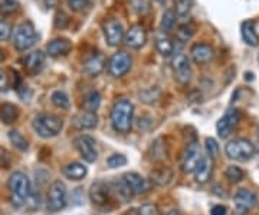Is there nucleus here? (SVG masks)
<instances>
[{
    "label": "nucleus",
    "mask_w": 259,
    "mask_h": 215,
    "mask_svg": "<svg viewBox=\"0 0 259 215\" xmlns=\"http://www.w3.org/2000/svg\"><path fill=\"white\" fill-rule=\"evenodd\" d=\"M134 104L127 98L117 100L111 109V124L114 130L121 134H127L133 127Z\"/></svg>",
    "instance_id": "f257e3e1"
},
{
    "label": "nucleus",
    "mask_w": 259,
    "mask_h": 215,
    "mask_svg": "<svg viewBox=\"0 0 259 215\" xmlns=\"http://www.w3.org/2000/svg\"><path fill=\"white\" fill-rule=\"evenodd\" d=\"M8 188H9L10 202L15 208H20L25 205V202L28 201V198L32 194V188H30V181L26 176V173L16 170L9 176L8 181Z\"/></svg>",
    "instance_id": "f03ea898"
},
{
    "label": "nucleus",
    "mask_w": 259,
    "mask_h": 215,
    "mask_svg": "<svg viewBox=\"0 0 259 215\" xmlns=\"http://www.w3.org/2000/svg\"><path fill=\"white\" fill-rule=\"evenodd\" d=\"M32 126H33V130L36 131L39 137L49 139V137H55L62 131L64 123H62V119L55 116V114L44 113V114H39L33 119Z\"/></svg>",
    "instance_id": "7ed1b4c3"
},
{
    "label": "nucleus",
    "mask_w": 259,
    "mask_h": 215,
    "mask_svg": "<svg viewBox=\"0 0 259 215\" xmlns=\"http://www.w3.org/2000/svg\"><path fill=\"white\" fill-rule=\"evenodd\" d=\"M12 41H13V45L18 51H29L30 48L36 44L37 35L35 26L32 22H22L20 25H18L13 33H12Z\"/></svg>",
    "instance_id": "20e7f679"
},
{
    "label": "nucleus",
    "mask_w": 259,
    "mask_h": 215,
    "mask_svg": "<svg viewBox=\"0 0 259 215\" xmlns=\"http://www.w3.org/2000/svg\"><path fill=\"white\" fill-rule=\"evenodd\" d=\"M255 152H256L255 146L248 139H242V137L232 139L225 146L226 156L236 162H248L255 155Z\"/></svg>",
    "instance_id": "39448f33"
},
{
    "label": "nucleus",
    "mask_w": 259,
    "mask_h": 215,
    "mask_svg": "<svg viewBox=\"0 0 259 215\" xmlns=\"http://www.w3.org/2000/svg\"><path fill=\"white\" fill-rule=\"evenodd\" d=\"M66 198H68V189L62 181H55L48 191L47 206L51 212H58L64 209L66 205Z\"/></svg>",
    "instance_id": "423d86ee"
},
{
    "label": "nucleus",
    "mask_w": 259,
    "mask_h": 215,
    "mask_svg": "<svg viewBox=\"0 0 259 215\" xmlns=\"http://www.w3.org/2000/svg\"><path fill=\"white\" fill-rule=\"evenodd\" d=\"M133 65V58L128 52L125 51H118L110 58L107 68L108 73L114 78H120L122 75H125L130 71V68Z\"/></svg>",
    "instance_id": "0eeeda50"
},
{
    "label": "nucleus",
    "mask_w": 259,
    "mask_h": 215,
    "mask_svg": "<svg viewBox=\"0 0 259 215\" xmlns=\"http://www.w3.org/2000/svg\"><path fill=\"white\" fill-rule=\"evenodd\" d=\"M171 66H173V73H175V78L180 84L187 85L192 81V66H190V61L186 54L177 52L176 55L171 59Z\"/></svg>",
    "instance_id": "6e6552de"
},
{
    "label": "nucleus",
    "mask_w": 259,
    "mask_h": 215,
    "mask_svg": "<svg viewBox=\"0 0 259 215\" xmlns=\"http://www.w3.org/2000/svg\"><path fill=\"white\" fill-rule=\"evenodd\" d=\"M241 122V113L236 109H229L228 112L223 114L219 119V122L216 124V131L219 134L221 139H226L229 137L235 129L238 127V124Z\"/></svg>",
    "instance_id": "1a4fd4ad"
},
{
    "label": "nucleus",
    "mask_w": 259,
    "mask_h": 215,
    "mask_svg": "<svg viewBox=\"0 0 259 215\" xmlns=\"http://www.w3.org/2000/svg\"><path fill=\"white\" fill-rule=\"evenodd\" d=\"M75 149L78 150V153L83 158L85 162L94 163L98 159V152H97V143L94 140V137L88 134H81L74 139Z\"/></svg>",
    "instance_id": "9d476101"
},
{
    "label": "nucleus",
    "mask_w": 259,
    "mask_h": 215,
    "mask_svg": "<svg viewBox=\"0 0 259 215\" xmlns=\"http://www.w3.org/2000/svg\"><path fill=\"white\" fill-rule=\"evenodd\" d=\"M102 30H104V37L105 41L110 47H118L121 42L124 41V28L117 19H108L104 22L102 25Z\"/></svg>",
    "instance_id": "9b49d317"
},
{
    "label": "nucleus",
    "mask_w": 259,
    "mask_h": 215,
    "mask_svg": "<svg viewBox=\"0 0 259 215\" xmlns=\"http://www.w3.org/2000/svg\"><path fill=\"white\" fill-rule=\"evenodd\" d=\"M235 211L239 215L249 214L256 205V195L249 189H239L233 197Z\"/></svg>",
    "instance_id": "f8f14e48"
},
{
    "label": "nucleus",
    "mask_w": 259,
    "mask_h": 215,
    "mask_svg": "<svg viewBox=\"0 0 259 215\" xmlns=\"http://www.w3.org/2000/svg\"><path fill=\"white\" fill-rule=\"evenodd\" d=\"M200 148L197 143H189L186 146L185 152L182 155V160H180V166L183 173H192L194 172V169L197 166L199 160H200Z\"/></svg>",
    "instance_id": "ddd939ff"
},
{
    "label": "nucleus",
    "mask_w": 259,
    "mask_h": 215,
    "mask_svg": "<svg viewBox=\"0 0 259 215\" xmlns=\"http://www.w3.org/2000/svg\"><path fill=\"white\" fill-rule=\"evenodd\" d=\"M122 184L128 188V191L133 195H141L146 194L150 189V184L146 178H143L137 172H127L122 175Z\"/></svg>",
    "instance_id": "4468645a"
},
{
    "label": "nucleus",
    "mask_w": 259,
    "mask_h": 215,
    "mask_svg": "<svg viewBox=\"0 0 259 215\" xmlns=\"http://www.w3.org/2000/svg\"><path fill=\"white\" fill-rule=\"evenodd\" d=\"M111 192L112 189L110 185H107L105 182L98 181V182H94L90 189V199L94 205L97 206H105L107 204H110V199H111Z\"/></svg>",
    "instance_id": "2eb2a0df"
},
{
    "label": "nucleus",
    "mask_w": 259,
    "mask_h": 215,
    "mask_svg": "<svg viewBox=\"0 0 259 215\" xmlns=\"http://www.w3.org/2000/svg\"><path fill=\"white\" fill-rule=\"evenodd\" d=\"M124 42H125L127 47L134 48V49H139V48L144 47V44L147 42V32H146L144 26H141V25H133L125 32Z\"/></svg>",
    "instance_id": "dca6fc26"
},
{
    "label": "nucleus",
    "mask_w": 259,
    "mask_h": 215,
    "mask_svg": "<svg viewBox=\"0 0 259 215\" xmlns=\"http://www.w3.org/2000/svg\"><path fill=\"white\" fill-rule=\"evenodd\" d=\"M190 55L192 59L194 61V64L197 65H204L209 64L214 58V49H213L209 44H194L192 49H190Z\"/></svg>",
    "instance_id": "f3484780"
},
{
    "label": "nucleus",
    "mask_w": 259,
    "mask_h": 215,
    "mask_svg": "<svg viewBox=\"0 0 259 215\" xmlns=\"http://www.w3.org/2000/svg\"><path fill=\"white\" fill-rule=\"evenodd\" d=\"M72 124L76 130H91V129H95L98 124V116L97 113L85 110L75 116Z\"/></svg>",
    "instance_id": "a211bd4d"
},
{
    "label": "nucleus",
    "mask_w": 259,
    "mask_h": 215,
    "mask_svg": "<svg viewBox=\"0 0 259 215\" xmlns=\"http://www.w3.org/2000/svg\"><path fill=\"white\" fill-rule=\"evenodd\" d=\"M213 170V160L209 156H202L197 166L194 169V179L197 184H206L210 176H212Z\"/></svg>",
    "instance_id": "6ab92c4d"
},
{
    "label": "nucleus",
    "mask_w": 259,
    "mask_h": 215,
    "mask_svg": "<svg viewBox=\"0 0 259 215\" xmlns=\"http://www.w3.org/2000/svg\"><path fill=\"white\" fill-rule=\"evenodd\" d=\"M71 49H72V44L69 39L56 38V39H52L47 45V54L52 58H56V56L66 55Z\"/></svg>",
    "instance_id": "aec40b11"
},
{
    "label": "nucleus",
    "mask_w": 259,
    "mask_h": 215,
    "mask_svg": "<svg viewBox=\"0 0 259 215\" xmlns=\"http://www.w3.org/2000/svg\"><path fill=\"white\" fill-rule=\"evenodd\" d=\"M45 65V54L42 51H33L25 58V68L30 74H37Z\"/></svg>",
    "instance_id": "412c9836"
},
{
    "label": "nucleus",
    "mask_w": 259,
    "mask_h": 215,
    "mask_svg": "<svg viewBox=\"0 0 259 215\" xmlns=\"http://www.w3.org/2000/svg\"><path fill=\"white\" fill-rule=\"evenodd\" d=\"M85 73L90 75V77H97L104 71L105 68V56L102 54H94L91 58L87 59L85 62Z\"/></svg>",
    "instance_id": "4be33fe9"
},
{
    "label": "nucleus",
    "mask_w": 259,
    "mask_h": 215,
    "mask_svg": "<svg viewBox=\"0 0 259 215\" xmlns=\"http://www.w3.org/2000/svg\"><path fill=\"white\" fill-rule=\"evenodd\" d=\"M241 33L242 39L245 41L246 45L249 47H258L259 37L255 30V23L252 20H245L241 25Z\"/></svg>",
    "instance_id": "5701e85b"
},
{
    "label": "nucleus",
    "mask_w": 259,
    "mask_h": 215,
    "mask_svg": "<svg viewBox=\"0 0 259 215\" xmlns=\"http://www.w3.org/2000/svg\"><path fill=\"white\" fill-rule=\"evenodd\" d=\"M62 172H64L65 176L71 181H81L87 176L88 169L79 162H72V163H68L66 166H64Z\"/></svg>",
    "instance_id": "b1692460"
},
{
    "label": "nucleus",
    "mask_w": 259,
    "mask_h": 215,
    "mask_svg": "<svg viewBox=\"0 0 259 215\" xmlns=\"http://www.w3.org/2000/svg\"><path fill=\"white\" fill-rule=\"evenodd\" d=\"M173 179V170L168 168L156 169L150 173V182L158 185V187H166Z\"/></svg>",
    "instance_id": "393cba45"
},
{
    "label": "nucleus",
    "mask_w": 259,
    "mask_h": 215,
    "mask_svg": "<svg viewBox=\"0 0 259 215\" xmlns=\"http://www.w3.org/2000/svg\"><path fill=\"white\" fill-rule=\"evenodd\" d=\"M19 109L15 104L6 103L0 107V119L5 124H12L18 120Z\"/></svg>",
    "instance_id": "a878e982"
},
{
    "label": "nucleus",
    "mask_w": 259,
    "mask_h": 215,
    "mask_svg": "<svg viewBox=\"0 0 259 215\" xmlns=\"http://www.w3.org/2000/svg\"><path fill=\"white\" fill-rule=\"evenodd\" d=\"M176 13L173 9H167L164 13H163V18H161V23H160V29L163 33H170L173 29H175V25H176Z\"/></svg>",
    "instance_id": "bb28decb"
},
{
    "label": "nucleus",
    "mask_w": 259,
    "mask_h": 215,
    "mask_svg": "<svg viewBox=\"0 0 259 215\" xmlns=\"http://www.w3.org/2000/svg\"><path fill=\"white\" fill-rule=\"evenodd\" d=\"M51 101H52V104H54L55 107L61 109V110H68V109L71 107V101H69L68 94L65 93V91H61V90L52 93V95H51Z\"/></svg>",
    "instance_id": "cd10ccee"
},
{
    "label": "nucleus",
    "mask_w": 259,
    "mask_h": 215,
    "mask_svg": "<svg viewBox=\"0 0 259 215\" xmlns=\"http://www.w3.org/2000/svg\"><path fill=\"white\" fill-rule=\"evenodd\" d=\"M9 139L10 143L20 152H26L29 149L28 140L25 139V136L19 130H10L9 131Z\"/></svg>",
    "instance_id": "c85d7f7f"
},
{
    "label": "nucleus",
    "mask_w": 259,
    "mask_h": 215,
    "mask_svg": "<svg viewBox=\"0 0 259 215\" xmlns=\"http://www.w3.org/2000/svg\"><path fill=\"white\" fill-rule=\"evenodd\" d=\"M194 32H196V28H194L192 23H183L180 25L176 30V38L179 42L185 44L187 41H190L193 38Z\"/></svg>",
    "instance_id": "c756f323"
},
{
    "label": "nucleus",
    "mask_w": 259,
    "mask_h": 215,
    "mask_svg": "<svg viewBox=\"0 0 259 215\" xmlns=\"http://www.w3.org/2000/svg\"><path fill=\"white\" fill-rule=\"evenodd\" d=\"M156 48L161 56H170L175 52V45L167 37H160L156 41Z\"/></svg>",
    "instance_id": "7c9ffc66"
},
{
    "label": "nucleus",
    "mask_w": 259,
    "mask_h": 215,
    "mask_svg": "<svg viewBox=\"0 0 259 215\" xmlns=\"http://www.w3.org/2000/svg\"><path fill=\"white\" fill-rule=\"evenodd\" d=\"M100 105H101V95H100L98 91H91L85 97V101H83L85 110L97 113V110L100 109Z\"/></svg>",
    "instance_id": "2f4dec72"
},
{
    "label": "nucleus",
    "mask_w": 259,
    "mask_h": 215,
    "mask_svg": "<svg viewBox=\"0 0 259 215\" xmlns=\"http://www.w3.org/2000/svg\"><path fill=\"white\" fill-rule=\"evenodd\" d=\"M193 8V0H176L175 13L177 18H186Z\"/></svg>",
    "instance_id": "473e14b6"
},
{
    "label": "nucleus",
    "mask_w": 259,
    "mask_h": 215,
    "mask_svg": "<svg viewBox=\"0 0 259 215\" xmlns=\"http://www.w3.org/2000/svg\"><path fill=\"white\" fill-rule=\"evenodd\" d=\"M243 176H245V173L239 166H228L225 170V178L228 179L231 184H239Z\"/></svg>",
    "instance_id": "72a5a7b5"
},
{
    "label": "nucleus",
    "mask_w": 259,
    "mask_h": 215,
    "mask_svg": "<svg viewBox=\"0 0 259 215\" xmlns=\"http://www.w3.org/2000/svg\"><path fill=\"white\" fill-rule=\"evenodd\" d=\"M18 0H0V15L2 16H10L15 12H18Z\"/></svg>",
    "instance_id": "f704fd0d"
},
{
    "label": "nucleus",
    "mask_w": 259,
    "mask_h": 215,
    "mask_svg": "<svg viewBox=\"0 0 259 215\" xmlns=\"http://www.w3.org/2000/svg\"><path fill=\"white\" fill-rule=\"evenodd\" d=\"M204 145H206L207 156L212 160L216 159V156H218V153H219V145H218V141L214 140L213 137H207V139L204 140Z\"/></svg>",
    "instance_id": "c9c22d12"
},
{
    "label": "nucleus",
    "mask_w": 259,
    "mask_h": 215,
    "mask_svg": "<svg viewBox=\"0 0 259 215\" xmlns=\"http://www.w3.org/2000/svg\"><path fill=\"white\" fill-rule=\"evenodd\" d=\"M107 165L110 168H121V166H125L127 165V158L124 155H120V153H115V155H111L108 160H107Z\"/></svg>",
    "instance_id": "e433bc0d"
},
{
    "label": "nucleus",
    "mask_w": 259,
    "mask_h": 215,
    "mask_svg": "<svg viewBox=\"0 0 259 215\" xmlns=\"http://www.w3.org/2000/svg\"><path fill=\"white\" fill-rule=\"evenodd\" d=\"M139 215H160V209L156 204H144L137 209Z\"/></svg>",
    "instance_id": "4c0bfd02"
},
{
    "label": "nucleus",
    "mask_w": 259,
    "mask_h": 215,
    "mask_svg": "<svg viewBox=\"0 0 259 215\" xmlns=\"http://www.w3.org/2000/svg\"><path fill=\"white\" fill-rule=\"evenodd\" d=\"M12 165V155L8 149L0 148V169H8Z\"/></svg>",
    "instance_id": "58836bf2"
},
{
    "label": "nucleus",
    "mask_w": 259,
    "mask_h": 215,
    "mask_svg": "<svg viewBox=\"0 0 259 215\" xmlns=\"http://www.w3.org/2000/svg\"><path fill=\"white\" fill-rule=\"evenodd\" d=\"M69 23V18L65 15L64 12H58L55 15V19H54V25H55L56 29H65Z\"/></svg>",
    "instance_id": "ea45409f"
},
{
    "label": "nucleus",
    "mask_w": 259,
    "mask_h": 215,
    "mask_svg": "<svg viewBox=\"0 0 259 215\" xmlns=\"http://www.w3.org/2000/svg\"><path fill=\"white\" fill-rule=\"evenodd\" d=\"M13 33V29L10 26L8 22L0 20V41H8Z\"/></svg>",
    "instance_id": "a19ab883"
},
{
    "label": "nucleus",
    "mask_w": 259,
    "mask_h": 215,
    "mask_svg": "<svg viewBox=\"0 0 259 215\" xmlns=\"http://www.w3.org/2000/svg\"><path fill=\"white\" fill-rule=\"evenodd\" d=\"M66 5L72 12H81L87 8L88 0H66Z\"/></svg>",
    "instance_id": "79ce46f5"
},
{
    "label": "nucleus",
    "mask_w": 259,
    "mask_h": 215,
    "mask_svg": "<svg viewBox=\"0 0 259 215\" xmlns=\"http://www.w3.org/2000/svg\"><path fill=\"white\" fill-rule=\"evenodd\" d=\"M131 5H133V9L140 15H144L148 10V3L146 0H131Z\"/></svg>",
    "instance_id": "37998d69"
},
{
    "label": "nucleus",
    "mask_w": 259,
    "mask_h": 215,
    "mask_svg": "<svg viewBox=\"0 0 259 215\" xmlns=\"http://www.w3.org/2000/svg\"><path fill=\"white\" fill-rule=\"evenodd\" d=\"M8 85H9V78H8L6 73H3V71L0 69V91L6 90Z\"/></svg>",
    "instance_id": "c03bdc74"
},
{
    "label": "nucleus",
    "mask_w": 259,
    "mask_h": 215,
    "mask_svg": "<svg viewBox=\"0 0 259 215\" xmlns=\"http://www.w3.org/2000/svg\"><path fill=\"white\" fill-rule=\"evenodd\" d=\"M212 215H226V206L223 205H214L210 211Z\"/></svg>",
    "instance_id": "a18cd8bd"
},
{
    "label": "nucleus",
    "mask_w": 259,
    "mask_h": 215,
    "mask_svg": "<svg viewBox=\"0 0 259 215\" xmlns=\"http://www.w3.org/2000/svg\"><path fill=\"white\" fill-rule=\"evenodd\" d=\"M122 215H139V212H137V209H130V211L124 212Z\"/></svg>",
    "instance_id": "49530a36"
},
{
    "label": "nucleus",
    "mask_w": 259,
    "mask_h": 215,
    "mask_svg": "<svg viewBox=\"0 0 259 215\" xmlns=\"http://www.w3.org/2000/svg\"><path fill=\"white\" fill-rule=\"evenodd\" d=\"M255 150L259 153V129H258V139H256V145H255Z\"/></svg>",
    "instance_id": "de8ad7c7"
},
{
    "label": "nucleus",
    "mask_w": 259,
    "mask_h": 215,
    "mask_svg": "<svg viewBox=\"0 0 259 215\" xmlns=\"http://www.w3.org/2000/svg\"><path fill=\"white\" fill-rule=\"evenodd\" d=\"M166 215H180V212H179V211H176V209H173V211H170V212H167Z\"/></svg>",
    "instance_id": "09e8293b"
},
{
    "label": "nucleus",
    "mask_w": 259,
    "mask_h": 215,
    "mask_svg": "<svg viewBox=\"0 0 259 215\" xmlns=\"http://www.w3.org/2000/svg\"><path fill=\"white\" fill-rule=\"evenodd\" d=\"M154 2H157V3H160V5H164L167 0H154Z\"/></svg>",
    "instance_id": "8fccbe9b"
},
{
    "label": "nucleus",
    "mask_w": 259,
    "mask_h": 215,
    "mask_svg": "<svg viewBox=\"0 0 259 215\" xmlns=\"http://www.w3.org/2000/svg\"><path fill=\"white\" fill-rule=\"evenodd\" d=\"M2 59H3V54H2V51H0V62H2Z\"/></svg>",
    "instance_id": "3c124183"
},
{
    "label": "nucleus",
    "mask_w": 259,
    "mask_h": 215,
    "mask_svg": "<svg viewBox=\"0 0 259 215\" xmlns=\"http://www.w3.org/2000/svg\"><path fill=\"white\" fill-rule=\"evenodd\" d=\"M258 61H259V54H258Z\"/></svg>",
    "instance_id": "603ef678"
}]
</instances>
